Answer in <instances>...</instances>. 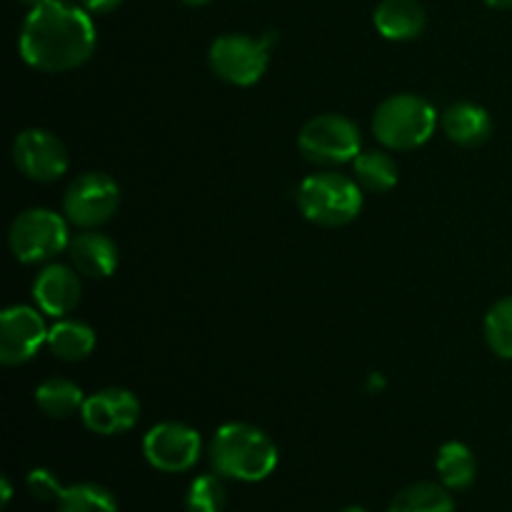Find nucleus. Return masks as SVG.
<instances>
[{"mask_svg":"<svg viewBox=\"0 0 512 512\" xmlns=\"http://www.w3.org/2000/svg\"><path fill=\"white\" fill-rule=\"evenodd\" d=\"M20 55L43 73L80 68L95 50V25L88 10L68 0H45L30 8L20 28Z\"/></svg>","mask_w":512,"mask_h":512,"instance_id":"f257e3e1","label":"nucleus"},{"mask_svg":"<svg viewBox=\"0 0 512 512\" xmlns=\"http://www.w3.org/2000/svg\"><path fill=\"white\" fill-rule=\"evenodd\" d=\"M210 463L220 478L260 483L278 468V448L255 425L228 423L210 443Z\"/></svg>","mask_w":512,"mask_h":512,"instance_id":"f03ea898","label":"nucleus"},{"mask_svg":"<svg viewBox=\"0 0 512 512\" xmlns=\"http://www.w3.org/2000/svg\"><path fill=\"white\" fill-rule=\"evenodd\" d=\"M300 213L323 228H340L353 223L363 210V188L358 180L328 170L303 180L298 190Z\"/></svg>","mask_w":512,"mask_h":512,"instance_id":"7ed1b4c3","label":"nucleus"},{"mask_svg":"<svg viewBox=\"0 0 512 512\" xmlns=\"http://www.w3.org/2000/svg\"><path fill=\"white\" fill-rule=\"evenodd\" d=\"M438 128V113L428 100L413 93L390 95L373 115V133L385 148L415 150L428 143Z\"/></svg>","mask_w":512,"mask_h":512,"instance_id":"20e7f679","label":"nucleus"},{"mask_svg":"<svg viewBox=\"0 0 512 512\" xmlns=\"http://www.w3.org/2000/svg\"><path fill=\"white\" fill-rule=\"evenodd\" d=\"M68 223L48 208H30L13 220L8 233L10 253L20 263H45L68 248Z\"/></svg>","mask_w":512,"mask_h":512,"instance_id":"39448f33","label":"nucleus"},{"mask_svg":"<svg viewBox=\"0 0 512 512\" xmlns=\"http://www.w3.org/2000/svg\"><path fill=\"white\" fill-rule=\"evenodd\" d=\"M298 148L310 163H353L360 153V130L345 115H318L303 125L298 135Z\"/></svg>","mask_w":512,"mask_h":512,"instance_id":"423d86ee","label":"nucleus"},{"mask_svg":"<svg viewBox=\"0 0 512 512\" xmlns=\"http://www.w3.org/2000/svg\"><path fill=\"white\" fill-rule=\"evenodd\" d=\"M268 60V43L263 38H250V35H220L208 50L210 70L220 80L230 85H240V88L258 83L265 70H268Z\"/></svg>","mask_w":512,"mask_h":512,"instance_id":"0eeeda50","label":"nucleus"},{"mask_svg":"<svg viewBox=\"0 0 512 512\" xmlns=\"http://www.w3.org/2000/svg\"><path fill=\"white\" fill-rule=\"evenodd\" d=\"M120 205V188L110 175L83 173L68 185L63 195V213L68 223L93 230L108 223Z\"/></svg>","mask_w":512,"mask_h":512,"instance_id":"6e6552de","label":"nucleus"},{"mask_svg":"<svg viewBox=\"0 0 512 512\" xmlns=\"http://www.w3.org/2000/svg\"><path fill=\"white\" fill-rule=\"evenodd\" d=\"M203 453V440L185 423H160L145 433L143 455L160 473H185L195 468Z\"/></svg>","mask_w":512,"mask_h":512,"instance_id":"1a4fd4ad","label":"nucleus"},{"mask_svg":"<svg viewBox=\"0 0 512 512\" xmlns=\"http://www.w3.org/2000/svg\"><path fill=\"white\" fill-rule=\"evenodd\" d=\"M13 160L25 178L53 183L68 170V150L53 133L40 128L23 130L13 140Z\"/></svg>","mask_w":512,"mask_h":512,"instance_id":"9d476101","label":"nucleus"},{"mask_svg":"<svg viewBox=\"0 0 512 512\" xmlns=\"http://www.w3.org/2000/svg\"><path fill=\"white\" fill-rule=\"evenodd\" d=\"M45 320L28 305H13L0 315V363L15 368L23 365L48 343Z\"/></svg>","mask_w":512,"mask_h":512,"instance_id":"9b49d317","label":"nucleus"},{"mask_svg":"<svg viewBox=\"0 0 512 512\" xmlns=\"http://www.w3.org/2000/svg\"><path fill=\"white\" fill-rule=\"evenodd\" d=\"M85 428L98 435H120L135 428L140 418V403L130 390L105 388L85 398L80 410Z\"/></svg>","mask_w":512,"mask_h":512,"instance_id":"f8f14e48","label":"nucleus"},{"mask_svg":"<svg viewBox=\"0 0 512 512\" xmlns=\"http://www.w3.org/2000/svg\"><path fill=\"white\" fill-rule=\"evenodd\" d=\"M83 285H80L78 270L63 263H53L38 273L33 283V298L45 315L63 318L70 315L80 303Z\"/></svg>","mask_w":512,"mask_h":512,"instance_id":"ddd939ff","label":"nucleus"},{"mask_svg":"<svg viewBox=\"0 0 512 512\" xmlns=\"http://www.w3.org/2000/svg\"><path fill=\"white\" fill-rule=\"evenodd\" d=\"M70 263L78 273L88 275V278H108L118 268V245L95 230H83L80 235L70 238L68 243Z\"/></svg>","mask_w":512,"mask_h":512,"instance_id":"4468645a","label":"nucleus"},{"mask_svg":"<svg viewBox=\"0 0 512 512\" xmlns=\"http://www.w3.org/2000/svg\"><path fill=\"white\" fill-rule=\"evenodd\" d=\"M443 133L448 140L463 148H478L493 133V120H490L488 110L480 108L475 103H455L443 113Z\"/></svg>","mask_w":512,"mask_h":512,"instance_id":"2eb2a0df","label":"nucleus"},{"mask_svg":"<svg viewBox=\"0 0 512 512\" xmlns=\"http://www.w3.org/2000/svg\"><path fill=\"white\" fill-rule=\"evenodd\" d=\"M373 25L388 40H413L425 30V8L418 0H383L375 8Z\"/></svg>","mask_w":512,"mask_h":512,"instance_id":"dca6fc26","label":"nucleus"},{"mask_svg":"<svg viewBox=\"0 0 512 512\" xmlns=\"http://www.w3.org/2000/svg\"><path fill=\"white\" fill-rule=\"evenodd\" d=\"M435 468H438L440 483L448 490H468L475 483V475H478V460L475 453L465 443H445L440 448L438 460H435Z\"/></svg>","mask_w":512,"mask_h":512,"instance_id":"f3484780","label":"nucleus"},{"mask_svg":"<svg viewBox=\"0 0 512 512\" xmlns=\"http://www.w3.org/2000/svg\"><path fill=\"white\" fill-rule=\"evenodd\" d=\"M48 348L55 358L75 363L93 353L95 333L90 325L80 323V320H60L50 328Z\"/></svg>","mask_w":512,"mask_h":512,"instance_id":"a211bd4d","label":"nucleus"},{"mask_svg":"<svg viewBox=\"0 0 512 512\" xmlns=\"http://www.w3.org/2000/svg\"><path fill=\"white\" fill-rule=\"evenodd\" d=\"M35 403L43 410L48 418H70L78 410H83V390L73 383V380L65 378H50L45 383L38 385L35 390Z\"/></svg>","mask_w":512,"mask_h":512,"instance_id":"6ab92c4d","label":"nucleus"},{"mask_svg":"<svg viewBox=\"0 0 512 512\" xmlns=\"http://www.w3.org/2000/svg\"><path fill=\"white\" fill-rule=\"evenodd\" d=\"M353 173L360 188L370 193H388L398 183V163L380 150L358 153L353 160Z\"/></svg>","mask_w":512,"mask_h":512,"instance_id":"aec40b11","label":"nucleus"},{"mask_svg":"<svg viewBox=\"0 0 512 512\" xmlns=\"http://www.w3.org/2000/svg\"><path fill=\"white\" fill-rule=\"evenodd\" d=\"M388 512H455V503L445 485L415 483L395 495Z\"/></svg>","mask_w":512,"mask_h":512,"instance_id":"412c9836","label":"nucleus"},{"mask_svg":"<svg viewBox=\"0 0 512 512\" xmlns=\"http://www.w3.org/2000/svg\"><path fill=\"white\" fill-rule=\"evenodd\" d=\"M58 512H118V500L98 483H75L60 495Z\"/></svg>","mask_w":512,"mask_h":512,"instance_id":"4be33fe9","label":"nucleus"},{"mask_svg":"<svg viewBox=\"0 0 512 512\" xmlns=\"http://www.w3.org/2000/svg\"><path fill=\"white\" fill-rule=\"evenodd\" d=\"M485 340L498 358L512 360V298L498 300L485 315Z\"/></svg>","mask_w":512,"mask_h":512,"instance_id":"5701e85b","label":"nucleus"},{"mask_svg":"<svg viewBox=\"0 0 512 512\" xmlns=\"http://www.w3.org/2000/svg\"><path fill=\"white\" fill-rule=\"evenodd\" d=\"M228 493L218 475H200L193 480L185 495V510L188 512H225Z\"/></svg>","mask_w":512,"mask_h":512,"instance_id":"b1692460","label":"nucleus"},{"mask_svg":"<svg viewBox=\"0 0 512 512\" xmlns=\"http://www.w3.org/2000/svg\"><path fill=\"white\" fill-rule=\"evenodd\" d=\"M63 490L65 488L60 485V480L50 470L38 468L28 475V493L40 503H58Z\"/></svg>","mask_w":512,"mask_h":512,"instance_id":"393cba45","label":"nucleus"},{"mask_svg":"<svg viewBox=\"0 0 512 512\" xmlns=\"http://www.w3.org/2000/svg\"><path fill=\"white\" fill-rule=\"evenodd\" d=\"M80 3H83L85 10H90V13H110V10L118 8L123 0H80Z\"/></svg>","mask_w":512,"mask_h":512,"instance_id":"a878e982","label":"nucleus"},{"mask_svg":"<svg viewBox=\"0 0 512 512\" xmlns=\"http://www.w3.org/2000/svg\"><path fill=\"white\" fill-rule=\"evenodd\" d=\"M10 498H13V485H10V480L3 475V478H0V505L8 508Z\"/></svg>","mask_w":512,"mask_h":512,"instance_id":"bb28decb","label":"nucleus"},{"mask_svg":"<svg viewBox=\"0 0 512 512\" xmlns=\"http://www.w3.org/2000/svg\"><path fill=\"white\" fill-rule=\"evenodd\" d=\"M490 8H498V10H510L512 8V0H485Z\"/></svg>","mask_w":512,"mask_h":512,"instance_id":"cd10ccee","label":"nucleus"},{"mask_svg":"<svg viewBox=\"0 0 512 512\" xmlns=\"http://www.w3.org/2000/svg\"><path fill=\"white\" fill-rule=\"evenodd\" d=\"M185 5H190V8H200V5H208L210 0H183Z\"/></svg>","mask_w":512,"mask_h":512,"instance_id":"c85d7f7f","label":"nucleus"},{"mask_svg":"<svg viewBox=\"0 0 512 512\" xmlns=\"http://www.w3.org/2000/svg\"><path fill=\"white\" fill-rule=\"evenodd\" d=\"M340 512H368V510L360 508V505H350V508H343Z\"/></svg>","mask_w":512,"mask_h":512,"instance_id":"c756f323","label":"nucleus"},{"mask_svg":"<svg viewBox=\"0 0 512 512\" xmlns=\"http://www.w3.org/2000/svg\"><path fill=\"white\" fill-rule=\"evenodd\" d=\"M23 3H28V5H30V8H35V5L45 3V0H23Z\"/></svg>","mask_w":512,"mask_h":512,"instance_id":"7c9ffc66","label":"nucleus"}]
</instances>
